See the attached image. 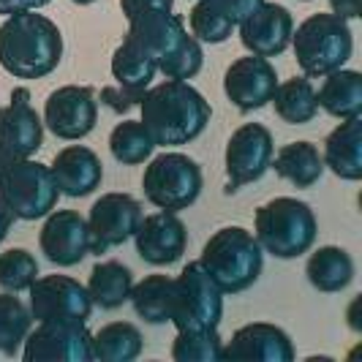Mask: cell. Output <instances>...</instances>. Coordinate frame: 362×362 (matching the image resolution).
<instances>
[{
	"label": "cell",
	"mask_w": 362,
	"mask_h": 362,
	"mask_svg": "<svg viewBox=\"0 0 362 362\" xmlns=\"http://www.w3.org/2000/svg\"><path fill=\"white\" fill-rule=\"evenodd\" d=\"M139 109L156 147H180L199 139L213 117L210 101L194 85L177 79H166L145 90Z\"/></svg>",
	"instance_id": "1"
},
{
	"label": "cell",
	"mask_w": 362,
	"mask_h": 362,
	"mask_svg": "<svg viewBox=\"0 0 362 362\" xmlns=\"http://www.w3.org/2000/svg\"><path fill=\"white\" fill-rule=\"evenodd\" d=\"M63 60V33L49 17L19 11L0 25V69L17 79H41Z\"/></svg>",
	"instance_id": "2"
},
{
	"label": "cell",
	"mask_w": 362,
	"mask_h": 362,
	"mask_svg": "<svg viewBox=\"0 0 362 362\" xmlns=\"http://www.w3.org/2000/svg\"><path fill=\"white\" fill-rule=\"evenodd\" d=\"M199 264L223 294H240L259 281L264 251L254 232L243 226H223L204 243Z\"/></svg>",
	"instance_id": "3"
},
{
	"label": "cell",
	"mask_w": 362,
	"mask_h": 362,
	"mask_svg": "<svg viewBox=\"0 0 362 362\" xmlns=\"http://www.w3.org/2000/svg\"><path fill=\"white\" fill-rule=\"evenodd\" d=\"M254 235L262 251L275 259H297L308 254L319 235V223L308 202L294 197H275L254 216Z\"/></svg>",
	"instance_id": "4"
},
{
	"label": "cell",
	"mask_w": 362,
	"mask_h": 362,
	"mask_svg": "<svg viewBox=\"0 0 362 362\" xmlns=\"http://www.w3.org/2000/svg\"><path fill=\"white\" fill-rule=\"evenodd\" d=\"M291 47L305 76H327L349 63L354 36L349 19L338 14H310L297 30H291Z\"/></svg>",
	"instance_id": "5"
},
{
	"label": "cell",
	"mask_w": 362,
	"mask_h": 362,
	"mask_svg": "<svg viewBox=\"0 0 362 362\" xmlns=\"http://www.w3.org/2000/svg\"><path fill=\"white\" fill-rule=\"evenodd\" d=\"M57 197L52 169L33 158H11L0 177V199L19 221L47 218L57 207Z\"/></svg>",
	"instance_id": "6"
},
{
	"label": "cell",
	"mask_w": 362,
	"mask_h": 362,
	"mask_svg": "<svg viewBox=\"0 0 362 362\" xmlns=\"http://www.w3.org/2000/svg\"><path fill=\"white\" fill-rule=\"evenodd\" d=\"M202 169L185 153H161L145 166L142 188L150 204L166 213L188 210L202 194Z\"/></svg>",
	"instance_id": "7"
},
{
	"label": "cell",
	"mask_w": 362,
	"mask_h": 362,
	"mask_svg": "<svg viewBox=\"0 0 362 362\" xmlns=\"http://www.w3.org/2000/svg\"><path fill=\"white\" fill-rule=\"evenodd\" d=\"M221 316H223V291L202 270L199 262H188L175 278L169 322L177 327V332H199V329H218Z\"/></svg>",
	"instance_id": "8"
},
{
	"label": "cell",
	"mask_w": 362,
	"mask_h": 362,
	"mask_svg": "<svg viewBox=\"0 0 362 362\" xmlns=\"http://www.w3.org/2000/svg\"><path fill=\"white\" fill-rule=\"evenodd\" d=\"M30 316L36 322H88L93 300L71 275H41L30 284Z\"/></svg>",
	"instance_id": "9"
},
{
	"label": "cell",
	"mask_w": 362,
	"mask_h": 362,
	"mask_svg": "<svg viewBox=\"0 0 362 362\" xmlns=\"http://www.w3.org/2000/svg\"><path fill=\"white\" fill-rule=\"evenodd\" d=\"M22 346L25 362H93V332L85 322H38Z\"/></svg>",
	"instance_id": "10"
},
{
	"label": "cell",
	"mask_w": 362,
	"mask_h": 362,
	"mask_svg": "<svg viewBox=\"0 0 362 362\" xmlns=\"http://www.w3.org/2000/svg\"><path fill=\"white\" fill-rule=\"evenodd\" d=\"M272 134L262 123H245L229 136L226 142V175H229V194H235L240 185H248L264 177L272 163Z\"/></svg>",
	"instance_id": "11"
},
{
	"label": "cell",
	"mask_w": 362,
	"mask_h": 362,
	"mask_svg": "<svg viewBox=\"0 0 362 362\" xmlns=\"http://www.w3.org/2000/svg\"><path fill=\"white\" fill-rule=\"evenodd\" d=\"M142 204L131 194H104L101 199L93 202L88 226H90V254H107V248L123 245L136 235L142 223Z\"/></svg>",
	"instance_id": "12"
},
{
	"label": "cell",
	"mask_w": 362,
	"mask_h": 362,
	"mask_svg": "<svg viewBox=\"0 0 362 362\" xmlns=\"http://www.w3.org/2000/svg\"><path fill=\"white\" fill-rule=\"evenodd\" d=\"M98 123V101L90 88L63 85L49 93L44 104V126L52 131L57 139H85Z\"/></svg>",
	"instance_id": "13"
},
{
	"label": "cell",
	"mask_w": 362,
	"mask_h": 362,
	"mask_svg": "<svg viewBox=\"0 0 362 362\" xmlns=\"http://www.w3.org/2000/svg\"><path fill=\"white\" fill-rule=\"evenodd\" d=\"M41 254L57 267H74L90 254L93 237L88 218L76 210H52L38 235Z\"/></svg>",
	"instance_id": "14"
},
{
	"label": "cell",
	"mask_w": 362,
	"mask_h": 362,
	"mask_svg": "<svg viewBox=\"0 0 362 362\" xmlns=\"http://www.w3.org/2000/svg\"><path fill=\"white\" fill-rule=\"evenodd\" d=\"M278 88V74L267 57L248 54L237 57L223 74V93L240 112H254L267 107Z\"/></svg>",
	"instance_id": "15"
},
{
	"label": "cell",
	"mask_w": 362,
	"mask_h": 362,
	"mask_svg": "<svg viewBox=\"0 0 362 362\" xmlns=\"http://www.w3.org/2000/svg\"><path fill=\"white\" fill-rule=\"evenodd\" d=\"M297 351L289 332L270 322H251L235 329L232 341L221 349V360L229 362H294Z\"/></svg>",
	"instance_id": "16"
},
{
	"label": "cell",
	"mask_w": 362,
	"mask_h": 362,
	"mask_svg": "<svg viewBox=\"0 0 362 362\" xmlns=\"http://www.w3.org/2000/svg\"><path fill=\"white\" fill-rule=\"evenodd\" d=\"M44 145V120L30 107V90L17 88L11 104L0 109V153L8 158H30Z\"/></svg>",
	"instance_id": "17"
},
{
	"label": "cell",
	"mask_w": 362,
	"mask_h": 362,
	"mask_svg": "<svg viewBox=\"0 0 362 362\" xmlns=\"http://www.w3.org/2000/svg\"><path fill=\"white\" fill-rule=\"evenodd\" d=\"M294 19L291 11L281 3H262L240 22V41L251 54L259 57H278L291 44Z\"/></svg>",
	"instance_id": "18"
},
{
	"label": "cell",
	"mask_w": 362,
	"mask_h": 362,
	"mask_svg": "<svg viewBox=\"0 0 362 362\" xmlns=\"http://www.w3.org/2000/svg\"><path fill=\"white\" fill-rule=\"evenodd\" d=\"M136 254L142 256V262L153 267H169L175 262H180L188 245V232L177 213H153L145 216L139 229H136Z\"/></svg>",
	"instance_id": "19"
},
{
	"label": "cell",
	"mask_w": 362,
	"mask_h": 362,
	"mask_svg": "<svg viewBox=\"0 0 362 362\" xmlns=\"http://www.w3.org/2000/svg\"><path fill=\"white\" fill-rule=\"evenodd\" d=\"M52 177L60 194L82 199L90 197L93 191L104 180V163L85 145H69L63 147L52 161Z\"/></svg>",
	"instance_id": "20"
},
{
	"label": "cell",
	"mask_w": 362,
	"mask_h": 362,
	"mask_svg": "<svg viewBox=\"0 0 362 362\" xmlns=\"http://www.w3.org/2000/svg\"><path fill=\"white\" fill-rule=\"evenodd\" d=\"M128 22L131 25H128L126 38L150 54L156 63H161L166 54L175 52L182 44V38L188 36L182 19L172 11H145Z\"/></svg>",
	"instance_id": "21"
},
{
	"label": "cell",
	"mask_w": 362,
	"mask_h": 362,
	"mask_svg": "<svg viewBox=\"0 0 362 362\" xmlns=\"http://www.w3.org/2000/svg\"><path fill=\"white\" fill-rule=\"evenodd\" d=\"M325 166L341 180H362V120L346 117L325 139Z\"/></svg>",
	"instance_id": "22"
},
{
	"label": "cell",
	"mask_w": 362,
	"mask_h": 362,
	"mask_svg": "<svg viewBox=\"0 0 362 362\" xmlns=\"http://www.w3.org/2000/svg\"><path fill=\"white\" fill-rule=\"evenodd\" d=\"M278 177L289 180L294 188H313L325 175V156L313 142H289L275 153V163H270Z\"/></svg>",
	"instance_id": "23"
},
{
	"label": "cell",
	"mask_w": 362,
	"mask_h": 362,
	"mask_svg": "<svg viewBox=\"0 0 362 362\" xmlns=\"http://www.w3.org/2000/svg\"><path fill=\"white\" fill-rule=\"evenodd\" d=\"M305 275L313 289L335 294V291H344L354 281V262L341 245H322L319 251L310 254Z\"/></svg>",
	"instance_id": "24"
},
{
	"label": "cell",
	"mask_w": 362,
	"mask_h": 362,
	"mask_svg": "<svg viewBox=\"0 0 362 362\" xmlns=\"http://www.w3.org/2000/svg\"><path fill=\"white\" fill-rule=\"evenodd\" d=\"M319 107L327 115L346 120V117H360L362 115V74L351 69H338L327 74L322 90L316 93Z\"/></svg>",
	"instance_id": "25"
},
{
	"label": "cell",
	"mask_w": 362,
	"mask_h": 362,
	"mask_svg": "<svg viewBox=\"0 0 362 362\" xmlns=\"http://www.w3.org/2000/svg\"><path fill=\"white\" fill-rule=\"evenodd\" d=\"M131 289H134V275L120 262H98L90 270L88 291L93 305H98L101 310L123 308L131 300Z\"/></svg>",
	"instance_id": "26"
},
{
	"label": "cell",
	"mask_w": 362,
	"mask_h": 362,
	"mask_svg": "<svg viewBox=\"0 0 362 362\" xmlns=\"http://www.w3.org/2000/svg\"><path fill=\"white\" fill-rule=\"evenodd\" d=\"M156 71H158V63L128 38H123V44L112 54V76H115L117 88L134 93V95H145Z\"/></svg>",
	"instance_id": "27"
},
{
	"label": "cell",
	"mask_w": 362,
	"mask_h": 362,
	"mask_svg": "<svg viewBox=\"0 0 362 362\" xmlns=\"http://www.w3.org/2000/svg\"><path fill=\"white\" fill-rule=\"evenodd\" d=\"M272 104H275V115L289 126H305L319 112V98L308 76L278 82V88L272 93Z\"/></svg>",
	"instance_id": "28"
},
{
	"label": "cell",
	"mask_w": 362,
	"mask_h": 362,
	"mask_svg": "<svg viewBox=\"0 0 362 362\" xmlns=\"http://www.w3.org/2000/svg\"><path fill=\"white\" fill-rule=\"evenodd\" d=\"M172 291H175V278L169 275H145L139 284L131 289V303L139 319L147 325H166L172 319Z\"/></svg>",
	"instance_id": "29"
},
{
	"label": "cell",
	"mask_w": 362,
	"mask_h": 362,
	"mask_svg": "<svg viewBox=\"0 0 362 362\" xmlns=\"http://www.w3.org/2000/svg\"><path fill=\"white\" fill-rule=\"evenodd\" d=\"M142 354V332L131 322H112L93 332V360L134 362Z\"/></svg>",
	"instance_id": "30"
},
{
	"label": "cell",
	"mask_w": 362,
	"mask_h": 362,
	"mask_svg": "<svg viewBox=\"0 0 362 362\" xmlns=\"http://www.w3.org/2000/svg\"><path fill=\"white\" fill-rule=\"evenodd\" d=\"M109 150H112V158L123 166H139L150 161L156 142L142 120H123L109 134Z\"/></svg>",
	"instance_id": "31"
},
{
	"label": "cell",
	"mask_w": 362,
	"mask_h": 362,
	"mask_svg": "<svg viewBox=\"0 0 362 362\" xmlns=\"http://www.w3.org/2000/svg\"><path fill=\"white\" fill-rule=\"evenodd\" d=\"M33 325L30 308L14 297V291L0 294V354L3 357H17L19 346L25 344L28 332Z\"/></svg>",
	"instance_id": "32"
},
{
	"label": "cell",
	"mask_w": 362,
	"mask_h": 362,
	"mask_svg": "<svg viewBox=\"0 0 362 362\" xmlns=\"http://www.w3.org/2000/svg\"><path fill=\"white\" fill-rule=\"evenodd\" d=\"M223 341L218 329H199V332H177L172 344L175 362H218Z\"/></svg>",
	"instance_id": "33"
},
{
	"label": "cell",
	"mask_w": 362,
	"mask_h": 362,
	"mask_svg": "<svg viewBox=\"0 0 362 362\" xmlns=\"http://www.w3.org/2000/svg\"><path fill=\"white\" fill-rule=\"evenodd\" d=\"M38 278V262L28 248H8L0 254V286L6 291H28Z\"/></svg>",
	"instance_id": "34"
},
{
	"label": "cell",
	"mask_w": 362,
	"mask_h": 362,
	"mask_svg": "<svg viewBox=\"0 0 362 362\" xmlns=\"http://www.w3.org/2000/svg\"><path fill=\"white\" fill-rule=\"evenodd\" d=\"M204 66V52H202V44L194 36H185L182 44L172 54H166L161 63H158V71L166 79H177V82H188L202 71Z\"/></svg>",
	"instance_id": "35"
},
{
	"label": "cell",
	"mask_w": 362,
	"mask_h": 362,
	"mask_svg": "<svg viewBox=\"0 0 362 362\" xmlns=\"http://www.w3.org/2000/svg\"><path fill=\"white\" fill-rule=\"evenodd\" d=\"M188 22H191V33L197 41L204 44H223L226 38H232V30L237 25H232L223 14H218L210 3L199 0L191 11H188Z\"/></svg>",
	"instance_id": "36"
},
{
	"label": "cell",
	"mask_w": 362,
	"mask_h": 362,
	"mask_svg": "<svg viewBox=\"0 0 362 362\" xmlns=\"http://www.w3.org/2000/svg\"><path fill=\"white\" fill-rule=\"evenodd\" d=\"M204 3H210L218 14H223L232 25H240L254 8L262 6L264 0H204Z\"/></svg>",
	"instance_id": "37"
},
{
	"label": "cell",
	"mask_w": 362,
	"mask_h": 362,
	"mask_svg": "<svg viewBox=\"0 0 362 362\" xmlns=\"http://www.w3.org/2000/svg\"><path fill=\"white\" fill-rule=\"evenodd\" d=\"M175 0H120V8L126 19H134L145 11H172Z\"/></svg>",
	"instance_id": "38"
},
{
	"label": "cell",
	"mask_w": 362,
	"mask_h": 362,
	"mask_svg": "<svg viewBox=\"0 0 362 362\" xmlns=\"http://www.w3.org/2000/svg\"><path fill=\"white\" fill-rule=\"evenodd\" d=\"M52 0H0V17H11L19 11H38Z\"/></svg>",
	"instance_id": "39"
},
{
	"label": "cell",
	"mask_w": 362,
	"mask_h": 362,
	"mask_svg": "<svg viewBox=\"0 0 362 362\" xmlns=\"http://www.w3.org/2000/svg\"><path fill=\"white\" fill-rule=\"evenodd\" d=\"M332 14L341 19H357L362 17V0H329Z\"/></svg>",
	"instance_id": "40"
},
{
	"label": "cell",
	"mask_w": 362,
	"mask_h": 362,
	"mask_svg": "<svg viewBox=\"0 0 362 362\" xmlns=\"http://www.w3.org/2000/svg\"><path fill=\"white\" fill-rule=\"evenodd\" d=\"M11 221H14V216L8 213V207H6V204H3V199H0V243L6 240V235H8Z\"/></svg>",
	"instance_id": "41"
},
{
	"label": "cell",
	"mask_w": 362,
	"mask_h": 362,
	"mask_svg": "<svg viewBox=\"0 0 362 362\" xmlns=\"http://www.w3.org/2000/svg\"><path fill=\"white\" fill-rule=\"evenodd\" d=\"M11 163V158L6 156V153H0V177H3V172H6V166Z\"/></svg>",
	"instance_id": "42"
},
{
	"label": "cell",
	"mask_w": 362,
	"mask_h": 362,
	"mask_svg": "<svg viewBox=\"0 0 362 362\" xmlns=\"http://www.w3.org/2000/svg\"><path fill=\"white\" fill-rule=\"evenodd\" d=\"M71 3H76V6H90V3H95V0H71Z\"/></svg>",
	"instance_id": "43"
}]
</instances>
